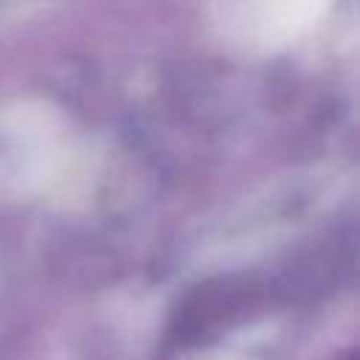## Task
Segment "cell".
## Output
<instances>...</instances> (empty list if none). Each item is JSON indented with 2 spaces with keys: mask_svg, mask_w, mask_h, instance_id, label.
<instances>
[{
  "mask_svg": "<svg viewBox=\"0 0 360 360\" xmlns=\"http://www.w3.org/2000/svg\"><path fill=\"white\" fill-rule=\"evenodd\" d=\"M335 360H357V349H354V346H349V349H346V352H340Z\"/></svg>",
  "mask_w": 360,
  "mask_h": 360,
  "instance_id": "cell-1",
  "label": "cell"
}]
</instances>
